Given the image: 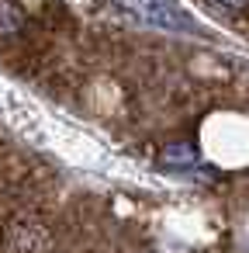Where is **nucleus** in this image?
<instances>
[{"label":"nucleus","mask_w":249,"mask_h":253,"mask_svg":"<svg viewBox=\"0 0 249 253\" xmlns=\"http://www.w3.org/2000/svg\"><path fill=\"white\" fill-rule=\"evenodd\" d=\"M214 4L225 11H249V0H214Z\"/></svg>","instance_id":"4"},{"label":"nucleus","mask_w":249,"mask_h":253,"mask_svg":"<svg viewBox=\"0 0 249 253\" xmlns=\"http://www.w3.org/2000/svg\"><path fill=\"white\" fill-rule=\"evenodd\" d=\"M118 7L125 14H132L139 25L156 28V32H177V35H197L201 32L194 14H187L173 0H118Z\"/></svg>","instance_id":"1"},{"label":"nucleus","mask_w":249,"mask_h":253,"mask_svg":"<svg viewBox=\"0 0 249 253\" xmlns=\"http://www.w3.org/2000/svg\"><path fill=\"white\" fill-rule=\"evenodd\" d=\"M197 160L201 156L190 142H166L159 153V167H166V170H190V167H197Z\"/></svg>","instance_id":"2"},{"label":"nucleus","mask_w":249,"mask_h":253,"mask_svg":"<svg viewBox=\"0 0 249 253\" xmlns=\"http://www.w3.org/2000/svg\"><path fill=\"white\" fill-rule=\"evenodd\" d=\"M25 28H28V14L14 4V0H0V35L18 39Z\"/></svg>","instance_id":"3"}]
</instances>
